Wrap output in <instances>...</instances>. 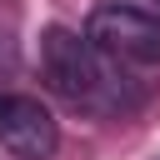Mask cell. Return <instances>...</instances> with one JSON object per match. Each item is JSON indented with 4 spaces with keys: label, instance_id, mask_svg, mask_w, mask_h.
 Here are the masks:
<instances>
[{
    "label": "cell",
    "instance_id": "obj_1",
    "mask_svg": "<svg viewBox=\"0 0 160 160\" xmlns=\"http://www.w3.org/2000/svg\"><path fill=\"white\" fill-rule=\"evenodd\" d=\"M40 70H45V85L75 110L125 115L140 105V90L130 85L120 60H110L105 50H95L85 35H75L65 25H50L40 35Z\"/></svg>",
    "mask_w": 160,
    "mask_h": 160
},
{
    "label": "cell",
    "instance_id": "obj_2",
    "mask_svg": "<svg viewBox=\"0 0 160 160\" xmlns=\"http://www.w3.org/2000/svg\"><path fill=\"white\" fill-rule=\"evenodd\" d=\"M85 40L120 65H160V15L145 5H95L85 20Z\"/></svg>",
    "mask_w": 160,
    "mask_h": 160
},
{
    "label": "cell",
    "instance_id": "obj_3",
    "mask_svg": "<svg viewBox=\"0 0 160 160\" xmlns=\"http://www.w3.org/2000/svg\"><path fill=\"white\" fill-rule=\"evenodd\" d=\"M0 145L20 160H50L60 145V125L35 95L0 90Z\"/></svg>",
    "mask_w": 160,
    "mask_h": 160
},
{
    "label": "cell",
    "instance_id": "obj_4",
    "mask_svg": "<svg viewBox=\"0 0 160 160\" xmlns=\"http://www.w3.org/2000/svg\"><path fill=\"white\" fill-rule=\"evenodd\" d=\"M15 60H20V50H15V40L0 30V75H10V70H15Z\"/></svg>",
    "mask_w": 160,
    "mask_h": 160
}]
</instances>
